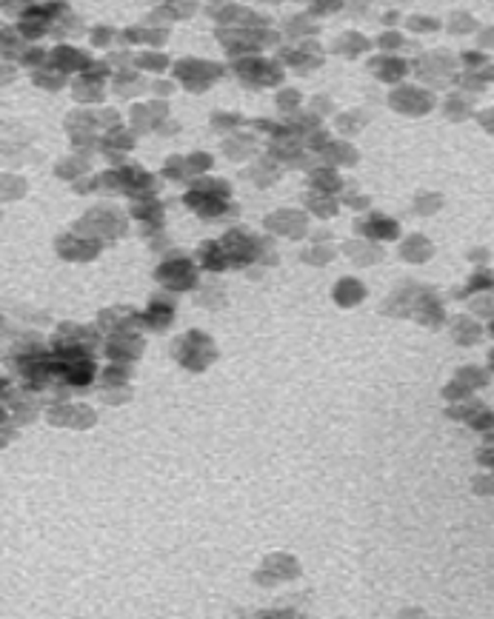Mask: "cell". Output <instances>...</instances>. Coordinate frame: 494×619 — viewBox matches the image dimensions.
I'll return each instance as SVG.
<instances>
[{"label":"cell","mask_w":494,"mask_h":619,"mask_svg":"<svg viewBox=\"0 0 494 619\" xmlns=\"http://www.w3.org/2000/svg\"><path fill=\"white\" fill-rule=\"evenodd\" d=\"M104 186L109 189H118L123 191V195H129V197H155V191H158V180L151 177L146 169H141V166H126V169H112L104 174V180H100Z\"/></svg>","instance_id":"1"},{"label":"cell","mask_w":494,"mask_h":619,"mask_svg":"<svg viewBox=\"0 0 494 619\" xmlns=\"http://www.w3.org/2000/svg\"><path fill=\"white\" fill-rule=\"evenodd\" d=\"M214 343L206 337L204 331H189L186 337H181L174 343V357L177 363L192 368V371H204L212 360H214Z\"/></svg>","instance_id":"2"},{"label":"cell","mask_w":494,"mask_h":619,"mask_svg":"<svg viewBox=\"0 0 494 619\" xmlns=\"http://www.w3.org/2000/svg\"><path fill=\"white\" fill-rule=\"evenodd\" d=\"M223 254H226V263L235 266V268H243L249 263H255L260 251H263V240L249 235L246 228H232L229 235L220 240Z\"/></svg>","instance_id":"3"},{"label":"cell","mask_w":494,"mask_h":619,"mask_svg":"<svg viewBox=\"0 0 494 619\" xmlns=\"http://www.w3.org/2000/svg\"><path fill=\"white\" fill-rule=\"evenodd\" d=\"M155 277L160 286H166L169 291H186L197 286V266L189 260V257H172V260L158 266Z\"/></svg>","instance_id":"4"},{"label":"cell","mask_w":494,"mask_h":619,"mask_svg":"<svg viewBox=\"0 0 494 619\" xmlns=\"http://www.w3.org/2000/svg\"><path fill=\"white\" fill-rule=\"evenodd\" d=\"M183 203L192 209L197 217H204V221H212V223H218V221H226V217H235L237 214V205L229 203V197H223V195H209V191H200V189H192L189 195L183 197Z\"/></svg>","instance_id":"5"},{"label":"cell","mask_w":494,"mask_h":619,"mask_svg":"<svg viewBox=\"0 0 494 619\" xmlns=\"http://www.w3.org/2000/svg\"><path fill=\"white\" fill-rule=\"evenodd\" d=\"M220 74H223V66H218V63L197 60V58L181 60L174 66V77L181 83H186L189 89H192V92H204V89H209Z\"/></svg>","instance_id":"6"},{"label":"cell","mask_w":494,"mask_h":619,"mask_svg":"<svg viewBox=\"0 0 494 619\" xmlns=\"http://www.w3.org/2000/svg\"><path fill=\"white\" fill-rule=\"evenodd\" d=\"M235 72L243 83L249 86H277L283 83V69L274 60L263 58H243L235 63Z\"/></svg>","instance_id":"7"},{"label":"cell","mask_w":494,"mask_h":619,"mask_svg":"<svg viewBox=\"0 0 494 619\" xmlns=\"http://www.w3.org/2000/svg\"><path fill=\"white\" fill-rule=\"evenodd\" d=\"M143 326L141 314L135 312L129 306H120V308H106L100 312L97 320V331L106 334V337H123V334H137Z\"/></svg>","instance_id":"8"},{"label":"cell","mask_w":494,"mask_h":619,"mask_svg":"<svg viewBox=\"0 0 494 619\" xmlns=\"http://www.w3.org/2000/svg\"><path fill=\"white\" fill-rule=\"evenodd\" d=\"M97 345H100V337H97L95 329L72 326V322H63V326H58L55 337H52V348H69V352L95 354Z\"/></svg>","instance_id":"9"},{"label":"cell","mask_w":494,"mask_h":619,"mask_svg":"<svg viewBox=\"0 0 494 619\" xmlns=\"http://www.w3.org/2000/svg\"><path fill=\"white\" fill-rule=\"evenodd\" d=\"M78 231H92V235L97 231L100 237H118L126 231V221L115 209H97V212H89L83 217Z\"/></svg>","instance_id":"10"},{"label":"cell","mask_w":494,"mask_h":619,"mask_svg":"<svg viewBox=\"0 0 494 619\" xmlns=\"http://www.w3.org/2000/svg\"><path fill=\"white\" fill-rule=\"evenodd\" d=\"M49 422H55V425H63V429H89V425H95V411L89 408V406H81V403H60L55 408H49Z\"/></svg>","instance_id":"11"},{"label":"cell","mask_w":494,"mask_h":619,"mask_svg":"<svg viewBox=\"0 0 494 619\" xmlns=\"http://www.w3.org/2000/svg\"><path fill=\"white\" fill-rule=\"evenodd\" d=\"M49 69H55L60 74H69V72H86L89 66H92V60H89L81 49L74 46H55L52 51H49Z\"/></svg>","instance_id":"12"},{"label":"cell","mask_w":494,"mask_h":619,"mask_svg":"<svg viewBox=\"0 0 494 619\" xmlns=\"http://www.w3.org/2000/svg\"><path fill=\"white\" fill-rule=\"evenodd\" d=\"M106 357L112 363H132L143 354V337L141 334H123V337H109L104 345Z\"/></svg>","instance_id":"13"},{"label":"cell","mask_w":494,"mask_h":619,"mask_svg":"<svg viewBox=\"0 0 494 619\" xmlns=\"http://www.w3.org/2000/svg\"><path fill=\"white\" fill-rule=\"evenodd\" d=\"M97 251H100V240H83L72 235L58 237V254L63 260L86 263V260H92V257H97Z\"/></svg>","instance_id":"14"},{"label":"cell","mask_w":494,"mask_h":619,"mask_svg":"<svg viewBox=\"0 0 494 619\" xmlns=\"http://www.w3.org/2000/svg\"><path fill=\"white\" fill-rule=\"evenodd\" d=\"M143 320V326L151 329V331H160V329H166L172 326V320H174V300L172 298H163V294H155L149 303V308L141 314Z\"/></svg>","instance_id":"15"},{"label":"cell","mask_w":494,"mask_h":619,"mask_svg":"<svg viewBox=\"0 0 494 619\" xmlns=\"http://www.w3.org/2000/svg\"><path fill=\"white\" fill-rule=\"evenodd\" d=\"M409 312L421 322H426V326H440L443 322V303L426 289H417V298L409 306Z\"/></svg>","instance_id":"16"},{"label":"cell","mask_w":494,"mask_h":619,"mask_svg":"<svg viewBox=\"0 0 494 619\" xmlns=\"http://www.w3.org/2000/svg\"><path fill=\"white\" fill-rule=\"evenodd\" d=\"M132 217H137V221L143 223L146 235H151V231L163 226V205L158 197H146V200L132 205Z\"/></svg>","instance_id":"17"},{"label":"cell","mask_w":494,"mask_h":619,"mask_svg":"<svg viewBox=\"0 0 494 619\" xmlns=\"http://www.w3.org/2000/svg\"><path fill=\"white\" fill-rule=\"evenodd\" d=\"M391 103H395V109L406 114H423L432 106V97L421 92V89H400V92H395V97H391Z\"/></svg>","instance_id":"18"},{"label":"cell","mask_w":494,"mask_h":619,"mask_svg":"<svg viewBox=\"0 0 494 619\" xmlns=\"http://www.w3.org/2000/svg\"><path fill=\"white\" fill-rule=\"evenodd\" d=\"M358 231L366 237H372V240H395L400 235V226L395 221H389V217H366L363 223H358Z\"/></svg>","instance_id":"19"},{"label":"cell","mask_w":494,"mask_h":619,"mask_svg":"<svg viewBox=\"0 0 494 619\" xmlns=\"http://www.w3.org/2000/svg\"><path fill=\"white\" fill-rule=\"evenodd\" d=\"M6 403H9V411L12 414H15V420L18 422H29V420H35V414H37V403H35V397H29L27 391H6ZM6 411V414H9Z\"/></svg>","instance_id":"20"},{"label":"cell","mask_w":494,"mask_h":619,"mask_svg":"<svg viewBox=\"0 0 494 619\" xmlns=\"http://www.w3.org/2000/svg\"><path fill=\"white\" fill-rule=\"evenodd\" d=\"M197 260H200V266H204V268H209V272H223V268H229L220 240L204 243V246H200V251H197Z\"/></svg>","instance_id":"21"},{"label":"cell","mask_w":494,"mask_h":619,"mask_svg":"<svg viewBox=\"0 0 494 619\" xmlns=\"http://www.w3.org/2000/svg\"><path fill=\"white\" fill-rule=\"evenodd\" d=\"M135 146V137L126 132L123 126H112L106 137H104V149L106 154H115V151H129Z\"/></svg>","instance_id":"22"},{"label":"cell","mask_w":494,"mask_h":619,"mask_svg":"<svg viewBox=\"0 0 494 619\" xmlns=\"http://www.w3.org/2000/svg\"><path fill=\"white\" fill-rule=\"evenodd\" d=\"M363 286L358 280H340L337 282V291H335V300L340 306H354V303H360L363 300Z\"/></svg>","instance_id":"23"},{"label":"cell","mask_w":494,"mask_h":619,"mask_svg":"<svg viewBox=\"0 0 494 619\" xmlns=\"http://www.w3.org/2000/svg\"><path fill=\"white\" fill-rule=\"evenodd\" d=\"M123 37L129 43H166V29H126Z\"/></svg>","instance_id":"24"},{"label":"cell","mask_w":494,"mask_h":619,"mask_svg":"<svg viewBox=\"0 0 494 619\" xmlns=\"http://www.w3.org/2000/svg\"><path fill=\"white\" fill-rule=\"evenodd\" d=\"M312 186L323 189V191H337L340 186H343V180H340V174L335 169H318V172H312Z\"/></svg>","instance_id":"25"},{"label":"cell","mask_w":494,"mask_h":619,"mask_svg":"<svg viewBox=\"0 0 494 619\" xmlns=\"http://www.w3.org/2000/svg\"><path fill=\"white\" fill-rule=\"evenodd\" d=\"M132 377V368L123 366V363H112L106 371H104V385L106 389H115V385H126Z\"/></svg>","instance_id":"26"},{"label":"cell","mask_w":494,"mask_h":619,"mask_svg":"<svg viewBox=\"0 0 494 619\" xmlns=\"http://www.w3.org/2000/svg\"><path fill=\"white\" fill-rule=\"evenodd\" d=\"M195 189L209 191V195H223V197H229V183H223V180H214V177H209V180H197Z\"/></svg>","instance_id":"27"},{"label":"cell","mask_w":494,"mask_h":619,"mask_svg":"<svg viewBox=\"0 0 494 619\" xmlns=\"http://www.w3.org/2000/svg\"><path fill=\"white\" fill-rule=\"evenodd\" d=\"M135 63H137L141 69H155V72L166 69V58H163V55H151V51H149V55H141Z\"/></svg>","instance_id":"28"},{"label":"cell","mask_w":494,"mask_h":619,"mask_svg":"<svg viewBox=\"0 0 494 619\" xmlns=\"http://www.w3.org/2000/svg\"><path fill=\"white\" fill-rule=\"evenodd\" d=\"M35 83L37 86H43V89H60V83H63V74L60 72H35Z\"/></svg>","instance_id":"29"},{"label":"cell","mask_w":494,"mask_h":619,"mask_svg":"<svg viewBox=\"0 0 494 619\" xmlns=\"http://www.w3.org/2000/svg\"><path fill=\"white\" fill-rule=\"evenodd\" d=\"M204 169H212V158H209V154H195V158L186 160V172L200 174Z\"/></svg>","instance_id":"30"},{"label":"cell","mask_w":494,"mask_h":619,"mask_svg":"<svg viewBox=\"0 0 494 619\" xmlns=\"http://www.w3.org/2000/svg\"><path fill=\"white\" fill-rule=\"evenodd\" d=\"M109 35H112L109 29H95V32H92V43H95V46H106V43H109Z\"/></svg>","instance_id":"31"},{"label":"cell","mask_w":494,"mask_h":619,"mask_svg":"<svg viewBox=\"0 0 494 619\" xmlns=\"http://www.w3.org/2000/svg\"><path fill=\"white\" fill-rule=\"evenodd\" d=\"M400 43H403V41H400V35H395V32L380 37V46H386V49H391V46H400Z\"/></svg>","instance_id":"32"},{"label":"cell","mask_w":494,"mask_h":619,"mask_svg":"<svg viewBox=\"0 0 494 619\" xmlns=\"http://www.w3.org/2000/svg\"><path fill=\"white\" fill-rule=\"evenodd\" d=\"M9 81H15V69L0 63V83H9Z\"/></svg>","instance_id":"33"},{"label":"cell","mask_w":494,"mask_h":619,"mask_svg":"<svg viewBox=\"0 0 494 619\" xmlns=\"http://www.w3.org/2000/svg\"><path fill=\"white\" fill-rule=\"evenodd\" d=\"M9 440H15V431H4V425H0V448H4Z\"/></svg>","instance_id":"34"},{"label":"cell","mask_w":494,"mask_h":619,"mask_svg":"<svg viewBox=\"0 0 494 619\" xmlns=\"http://www.w3.org/2000/svg\"><path fill=\"white\" fill-rule=\"evenodd\" d=\"M95 186H97V180H89V183H78L74 189H78V191H89V189H95Z\"/></svg>","instance_id":"35"},{"label":"cell","mask_w":494,"mask_h":619,"mask_svg":"<svg viewBox=\"0 0 494 619\" xmlns=\"http://www.w3.org/2000/svg\"><path fill=\"white\" fill-rule=\"evenodd\" d=\"M6 391H9V383L0 377V403H4V397H6Z\"/></svg>","instance_id":"36"},{"label":"cell","mask_w":494,"mask_h":619,"mask_svg":"<svg viewBox=\"0 0 494 619\" xmlns=\"http://www.w3.org/2000/svg\"><path fill=\"white\" fill-rule=\"evenodd\" d=\"M6 417H9V414H6V408H4V406H0V425H4V422H6Z\"/></svg>","instance_id":"37"}]
</instances>
